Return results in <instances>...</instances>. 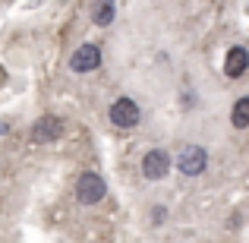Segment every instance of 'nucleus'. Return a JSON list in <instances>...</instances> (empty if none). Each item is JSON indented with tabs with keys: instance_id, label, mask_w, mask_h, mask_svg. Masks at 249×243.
Listing matches in <instances>:
<instances>
[{
	"instance_id": "obj_3",
	"label": "nucleus",
	"mask_w": 249,
	"mask_h": 243,
	"mask_svg": "<svg viewBox=\"0 0 249 243\" xmlns=\"http://www.w3.org/2000/svg\"><path fill=\"white\" fill-rule=\"evenodd\" d=\"M205 164H208V155H205V149H202V146H183L180 155H177V168H180L186 177L202 174Z\"/></svg>"
},
{
	"instance_id": "obj_6",
	"label": "nucleus",
	"mask_w": 249,
	"mask_h": 243,
	"mask_svg": "<svg viewBox=\"0 0 249 243\" xmlns=\"http://www.w3.org/2000/svg\"><path fill=\"white\" fill-rule=\"evenodd\" d=\"M63 136V120L60 117H41V120L32 127V142H38V146H44V142H57Z\"/></svg>"
},
{
	"instance_id": "obj_5",
	"label": "nucleus",
	"mask_w": 249,
	"mask_h": 243,
	"mask_svg": "<svg viewBox=\"0 0 249 243\" xmlns=\"http://www.w3.org/2000/svg\"><path fill=\"white\" fill-rule=\"evenodd\" d=\"M167 170H170V155L164 149L145 152V158H142V174H145V180H161V177H167Z\"/></svg>"
},
{
	"instance_id": "obj_8",
	"label": "nucleus",
	"mask_w": 249,
	"mask_h": 243,
	"mask_svg": "<svg viewBox=\"0 0 249 243\" xmlns=\"http://www.w3.org/2000/svg\"><path fill=\"white\" fill-rule=\"evenodd\" d=\"M231 123L237 130H246L249 127V95L237 98V104H233V111H231Z\"/></svg>"
},
{
	"instance_id": "obj_4",
	"label": "nucleus",
	"mask_w": 249,
	"mask_h": 243,
	"mask_svg": "<svg viewBox=\"0 0 249 243\" xmlns=\"http://www.w3.org/2000/svg\"><path fill=\"white\" fill-rule=\"evenodd\" d=\"M98 63H101V48H98V44H82V48H76L73 57H70V70H73V73H91Z\"/></svg>"
},
{
	"instance_id": "obj_1",
	"label": "nucleus",
	"mask_w": 249,
	"mask_h": 243,
	"mask_svg": "<svg viewBox=\"0 0 249 243\" xmlns=\"http://www.w3.org/2000/svg\"><path fill=\"white\" fill-rule=\"evenodd\" d=\"M104 193H107V183H104V177L95 174V170H85L79 180H76V199H79L82 206H95V202H101Z\"/></svg>"
},
{
	"instance_id": "obj_9",
	"label": "nucleus",
	"mask_w": 249,
	"mask_h": 243,
	"mask_svg": "<svg viewBox=\"0 0 249 243\" xmlns=\"http://www.w3.org/2000/svg\"><path fill=\"white\" fill-rule=\"evenodd\" d=\"M114 13H117L114 3H98L95 10H91V16H95V25H110V22H114Z\"/></svg>"
},
{
	"instance_id": "obj_2",
	"label": "nucleus",
	"mask_w": 249,
	"mask_h": 243,
	"mask_svg": "<svg viewBox=\"0 0 249 243\" xmlns=\"http://www.w3.org/2000/svg\"><path fill=\"white\" fill-rule=\"evenodd\" d=\"M139 120H142V111L133 98H117L110 104V123L117 130H133V127H139Z\"/></svg>"
},
{
	"instance_id": "obj_7",
	"label": "nucleus",
	"mask_w": 249,
	"mask_h": 243,
	"mask_svg": "<svg viewBox=\"0 0 249 243\" xmlns=\"http://www.w3.org/2000/svg\"><path fill=\"white\" fill-rule=\"evenodd\" d=\"M246 67H249V51L246 48H231L227 51V57H224L227 79H240V76L246 73Z\"/></svg>"
},
{
	"instance_id": "obj_10",
	"label": "nucleus",
	"mask_w": 249,
	"mask_h": 243,
	"mask_svg": "<svg viewBox=\"0 0 249 243\" xmlns=\"http://www.w3.org/2000/svg\"><path fill=\"white\" fill-rule=\"evenodd\" d=\"M3 130H6V127H3V123H0V133H3Z\"/></svg>"
}]
</instances>
